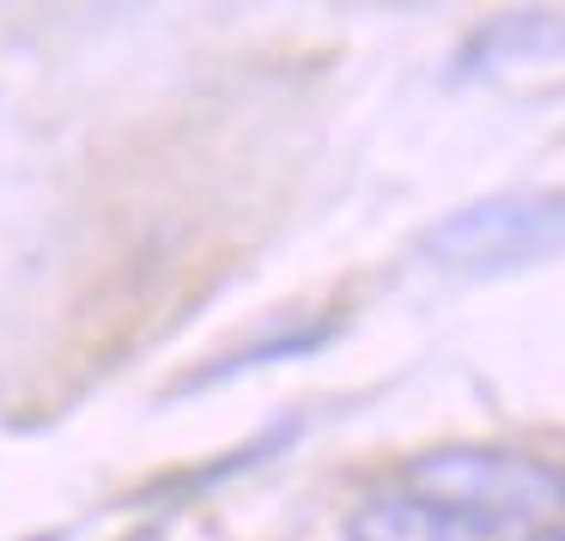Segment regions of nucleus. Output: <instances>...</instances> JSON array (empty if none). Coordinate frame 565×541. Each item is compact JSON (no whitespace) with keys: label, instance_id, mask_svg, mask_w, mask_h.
<instances>
[{"label":"nucleus","instance_id":"nucleus-1","mask_svg":"<svg viewBox=\"0 0 565 541\" xmlns=\"http://www.w3.org/2000/svg\"><path fill=\"white\" fill-rule=\"evenodd\" d=\"M407 492L487 523L492 535L547 529L565 505V480L547 463L499 444H438L407 463Z\"/></svg>","mask_w":565,"mask_h":541},{"label":"nucleus","instance_id":"nucleus-2","mask_svg":"<svg viewBox=\"0 0 565 541\" xmlns=\"http://www.w3.org/2000/svg\"><path fill=\"white\" fill-rule=\"evenodd\" d=\"M419 256L444 274H511L565 256V195L559 189H492L480 201H462L419 232Z\"/></svg>","mask_w":565,"mask_h":541},{"label":"nucleus","instance_id":"nucleus-3","mask_svg":"<svg viewBox=\"0 0 565 541\" xmlns=\"http://www.w3.org/2000/svg\"><path fill=\"white\" fill-rule=\"evenodd\" d=\"M553 62H565V19L504 13L456 50V79H499V74H529V67H553Z\"/></svg>","mask_w":565,"mask_h":541},{"label":"nucleus","instance_id":"nucleus-4","mask_svg":"<svg viewBox=\"0 0 565 541\" xmlns=\"http://www.w3.org/2000/svg\"><path fill=\"white\" fill-rule=\"evenodd\" d=\"M347 541H504L492 535L487 523L462 511H444L431 499H414V492H377L365 499L353 517H347Z\"/></svg>","mask_w":565,"mask_h":541},{"label":"nucleus","instance_id":"nucleus-5","mask_svg":"<svg viewBox=\"0 0 565 541\" xmlns=\"http://www.w3.org/2000/svg\"><path fill=\"white\" fill-rule=\"evenodd\" d=\"M334 335H341V322H334V317H329V322H286V329L262 335V341H249V347H237V353L213 359V365L195 371V378H189L177 395L213 390V383H232V378H244V371H262V365H292V359H310V353H322Z\"/></svg>","mask_w":565,"mask_h":541},{"label":"nucleus","instance_id":"nucleus-6","mask_svg":"<svg viewBox=\"0 0 565 541\" xmlns=\"http://www.w3.org/2000/svg\"><path fill=\"white\" fill-rule=\"evenodd\" d=\"M523 541H565V523H547V529H529Z\"/></svg>","mask_w":565,"mask_h":541},{"label":"nucleus","instance_id":"nucleus-7","mask_svg":"<svg viewBox=\"0 0 565 541\" xmlns=\"http://www.w3.org/2000/svg\"><path fill=\"white\" fill-rule=\"evenodd\" d=\"M38 541H55V535H38Z\"/></svg>","mask_w":565,"mask_h":541}]
</instances>
